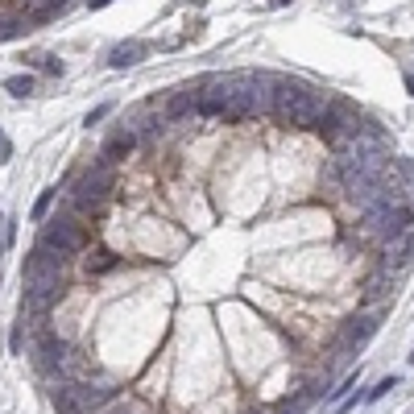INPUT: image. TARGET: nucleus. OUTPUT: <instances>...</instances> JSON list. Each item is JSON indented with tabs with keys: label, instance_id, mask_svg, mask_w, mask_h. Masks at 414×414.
Returning <instances> with one entry per match:
<instances>
[{
	"label": "nucleus",
	"instance_id": "nucleus-9",
	"mask_svg": "<svg viewBox=\"0 0 414 414\" xmlns=\"http://www.w3.org/2000/svg\"><path fill=\"white\" fill-rule=\"evenodd\" d=\"M382 328V315H352L348 323H344V332H340V344H344V352H357L373 332Z\"/></svg>",
	"mask_w": 414,
	"mask_h": 414
},
{
	"label": "nucleus",
	"instance_id": "nucleus-6",
	"mask_svg": "<svg viewBox=\"0 0 414 414\" xmlns=\"http://www.w3.org/2000/svg\"><path fill=\"white\" fill-rule=\"evenodd\" d=\"M66 352H70V344L58 332H37V340L29 344V357H33L37 373H58V365H62Z\"/></svg>",
	"mask_w": 414,
	"mask_h": 414
},
{
	"label": "nucleus",
	"instance_id": "nucleus-24",
	"mask_svg": "<svg viewBox=\"0 0 414 414\" xmlns=\"http://www.w3.org/2000/svg\"><path fill=\"white\" fill-rule=\"evenodd\" d=\"M108 112H112V108H108V104H100V108H91V112H87V120H83V124H100Z\"/></svg>",
	"mask_w": 414,
	"mask_h": 414
},
{
	"label": "nucleus",
	"instance_id": "nucleus-17",
	"mask_svg": "<svg viewBox=\"0 0 414 414\" xmlns=\"http://www.w3.org/2000/svg\"><path fill=\"white\" fill-rule=\"evenodd\" d=\"M311 406V398H307V390L299 394V398H286V402H278V414H307Z\"/></svg>",
	"mask_w": 414,
	"mask_h": 414
},
{
	"label": "nucleus",
	"instance_id": "nucleus-11",
	"mask_svg": "<svg viewBox=\"0 0 414 414\" xmlns=\"http://www.w3.org/2000/svg\"><path fill=\"white\" fill-rule=\"evenodd\" d=\"M133 145H137V133H133V129H116V133L104 141V149H100V162L116 166L120 158H129V153H133Z\"/></svg>",
	"mask_w": 414,
	"mask_h": 414
},
{
	"label": "nucleus",
	"instance_id": "nucleus-14",
	"mask_svg": "<svg viewBox=\"0 0 414 414\" xmlns=\"http://www.w3.org/2000/svg\"><path fill=\"white\" fill-rule=\"evenodd\" d=\"M62 8H66V0H25V17L29 21H50Z\"/></svg>",
	"mask_w": 414,
	"mask_h": 414
},
{
	"label": "nucleus",
	"instance_id": "nucleus-18",
	"mask_svg": "<svg viewBox=\"0 0 414 414\" xmlns=\"http://www.w3.org/2000/svg\"><path fill=\"white\" fill-rule=\"evenodd\" d=\"M29 62H33V66H37V70H41V75H62V62H54V58H50V54H33V58H29Z\"/></svg>",
	"mask_w": 414,
	"mask_h": 414
},
{
	"label": "nucleus",
	"instance_id": "nucleus-4",
	"mask_svg": "<svg viewBox=\"0 0 414 414\" xmlns=\"http://www.w3.org/2000/svg\"><path fill=\"white\" fill-rule=\"evenodd\" d=\"M411 224H414V211L406 203H377V207L365 211L361 236H365V241H390V236L411 232Z\"/></svg>",
	"mask_w": 414,
	"mask_h": 414
},
{
	"label": "nucleus",
	"instance_id": "nucleus-27",
	"mask_svg": "<svg viewBox=\"0 0 414 414\" xmlns=\"http://www.w3.org/2000/svg\"><path fill=\"white\" fill-rule=\"evenodd\" d=\"M270 4H278V8H282V4H290V0H270Z\"/></svg>",
	"mask_w": 414,
	"mask_h": 414
},
{
	"label": "nucleus",
	"instance_id": "nucleus-26",
	"mask_svg": "<svg viewBox=\"0 0 414 414\" xmlns=\"http://www.w3.org/2000/svg\"><path fill=\"white\" fill-rule=\"evenodd\" d=\"M104 4H112V0H91V8H104Z\"/></svg>",
	"mask_w": 414,
	"mask_h": 414
},
{
	"label": "nucleus",
	"instance_id": "nucleus-16",
	"mask_svg": "<svg viewBox=\"0 0 414 414\" xmlns=\"http://www.w3.org/2000/svg\"><path fill=\"white\" fill-rule=\"evenodd\" d=\"M29 29V17H4L0 21V41H12V37H21Z\"/></svg>",
	"mask_w": 414,
	"mask_h": 414
},
{
	"label": "nucleus",
	"instance_id": "nucleus-23",
	"mask_svg": "<svg viewBox=\"0 0 414 414\" xmlns=\"http://www.w3.org/2000/svg\"><path fill=\"white\" fill-rule=\"evenodd\" d=\"M394 386H398V377H386V382H382L377 390H369V402H377V398H386V390H394Z\"/></svg>",
	"mask_w": 414,
	"mask_h": 414
},
{
	"label": "nucleus",
	"instance_id": "nucleus-29",
	"mask_svg": "<svg viewBox=\"0 0 414 414\" xmlns=\"http://www.w3.org/2000/svg\"><path fill=\"white\" fill-rule=\"evenodd\" d=\"M411 361H414V352H411Z\"/></svg>",
	"mask_w": 414,
	"mask_h": 414
},
{
	"label": "nucleus",
	"instance_id": "nucleus-28",
	"mask_svg": "<svg viewBox=\"0 0 414 414\" xmlns=\"http://www.w3.org/2000/svg\"><path fill=\"white\" fill-rule=\"evenodd\" d=\"M0 141H4V133H0Z\"/></svg>",
	"mask_w": 414,
	"mask_h": 414
},
{
	"label": "nucleus",
	"instance_id": "nucleus-15",
	"mask_svg": "<svg viewBox=\"0 0 414 414\" xmlns=\"http://www.w3.org/2000/svg\"><path fill=\"white\" fill-rule=\"evenodd\" d=\"M386 294H394V274H377V278H369V286H365V299H386Z\"/></svg>",
	"mask_w": 414,
	"mask_h": 414
},
{
	"label": "nucleus",
	"instance_id": "nucleus-20",
	"mask_svg": "<svg viewBox=\"0 0 414 414\" xmlns=\"http://www.w3.org/2000/svg\"><path fill=\"white\" fill-rule=\"evenodd\" d=\"M54 195H58V191H41V199L33 203V220H46V211H50V203H54Z\"/></svg>",
	"mask_w": 414,
	"mask_h": 414
},
{
	"label": "nucleus",
	"instance_id": "nucleus-19",
	"mask_svg": "<svg viewBox=\"0 0 414 414\" xmlns=\"http://www.w3.org/2000/svg\"><path fill=\"white\" fill-rule=\"evenodd\" d=\"M8 91H12V95H29V91H33V79H29V75H17V79H8Z\"/></svg>",
	"mask_w": 414,
	"mask_h": 414
},
{
	"label": "nucleus",
	"instance_id": "nucleus-2",
	"mask_svg": "<svg viewBox=\"0 0 414 414\" xmlns=\"http://www.w3.org/2000/svg\"><path fill=\"white\" fill-rule=\"evenodd\" d=\"M21 282H25V294L33 299H62L66 290V278H62V257L50 253L46 245H33L25 253V265H21Z\"/></svg>",
	"mask_w": 414,
	"mask_h": 414
},
{
	"label": "nucleus",
	"instance_id": "nucleus-5",
	"mask_svg": "<svg viewBox=\"0 0 414 414\" xmlns=\"http://www.w3.org/2000/svg\"><path fill=\"white\" fill-rule=\"evenodd\" d=\"M315 129L323 133V141L340 145V141H348V137L361 129V112H357L348 100H328V104H323V116H319Z\"/></svg>",
	"mask_w": 414,
	"mask_h": 414
},
{
	"label": "nucleus",
	"instance_id": "nucleus-12",
	"mask_svg": "<svg viewBox=\"0 0 414 414\" xmlns=\"http://www.w3.org/2000/svg\"><path fill=\"white\" fill-rule=\"evenodd\" d=\"M141 58H145V41H120V46H112L108 66L124 70V66H133V62H141Z\"/></svg>",
	"mask_w": 414,
	"mask_h": 414
},
{
	"label": "nucleus",
	"instance_id": "nucleus-8",
	"mask_svg": "<svg viewBox=\"0 0 414 414\" xmlns=\"http://www.w3.org/2000/svg\"><path fill=\"white\" fill-rule=\"evenodd\" d=\"M382 245H386V249H382V270H386V274H402L414 257V236L402 232V236H390V241H382Z\"/></svg>",
	"mask_w": 414,
	"mask_h": 414
},
{
	"label": "nucleus",
	"instance_id": "nucleus-22",
	"mask_svg": "<svg viewBox=\"0 0 414 414\" xmlns=\"http://www.w3.org/2000/svg\"><path fill=\"white\" fill-rule=\"evenodd\" d=\"M8 344H12V352H21V348H25V319L12 328V340H8Z\"/></svg>",
	"mask_w": 414,
	"mask_h": 414
},
{
	"label": "nucleus",
	"instance_id": "nucleus-3",
	"mask_svg": "<svg viewBox=\"0 0 414 414\" xmlns=\"http://www.w3.org/2000/svg\"><path fill=\"white\" fill-rule=\"evenodd\" d=\"M37 245H46V249L58 253V257H75V253L87 249V220H79L75 211H58L54 220L41 224Z\"/></svg>",
	"mask_w": 414,
	"mask_h": 414
},
{
	"label": "nucleus",
	"instance_id": "nucleus-7",
	"mask_svg": "<svg viewBox=\"0 0 414 414\" xmlns=\"http://www.w3.org/2000/svg\"><path fill=\"white\" fill-rule=\"evenodd\" d=\"M66 390H70V398H75V406L83 414H95L104 411L112 398H116V390L108 386V382H91V377H79V382H66Z\"/></svg>",
	"mask_w": 414,
	"mask_h": 414
},
{
	"label": "nucleus",
	"instance_id": "nucleus-10",
	"mask_svg": "<svg viewBox=\"0 0 414 414\" xmlns=\"http://www.w3.org/2000/svg\"><path fill=\"white\" fill-rule=\"evenodd\" d=\"M195 104H199V83H195V87H174V91L166 95L162 116H166V120H182L187 112H195Z\"/></svg>",
	"mask_w": 414,
	"mask_h": 414
},
{
	"label": "nucleus",
	"instance_id": "nucleus-21",
	"mask_svg": "<svg viewBox=\"0 0 414 414\" xmlns=\"http://www.w3.org/2000/svg\"><path fill=\"white\" fill-rule=\"evenodd\" d=\"M95 414H137V411H133L129 402H116V398H112V402H108L104 411H95Z\"/></svg>",
	"mask_w": 414,
	"mask_h": 414
},
{
	"label": "nucleus",
	"instance_id": "nucleus-1",
	"mask_svg": "<svg viewBox=\"0 0 414 414\" xmlns=\"http://www.w3.org/2000/svg\"><path fill=\"white\" fill-rule=\"evenodd\" d=\"M323 95L299 79H278V95H274V116L282 124H294V129H315L319 116H323Z\"/></svg>",
	"mask_w": 414,
	"mask_h": 414
},
{
	"label": "nucleus",
	"instance_id": "nucleus-13",
	"mask_svg": "<svg viewBox=\"0 0 414 414\" xmlns=\"http://www.w3.org/2000/svg\"><path fill=\"white\" fill-rule=\"evenodd\" d=\"M83 265H87V274H112L120 261H116V253H112V249H104V245H100V249H91V253H87V261H83Z\"/></svg>",
	"mask_w": 414,
	"mask_h": 414
},
{
	"label": "nucleus",
	"instance_id": "nucleus-25",
	"mask_svg": "<svg viewBox=\"0 0 414 414\" xmlns=\"http://www.w3.org/2000/svg\"><path fill=\"white\" fill-rule=\"evenodd\" d=\"M406 87H411V95H414V70H411V75H406Z\"/></svg>",
	"mask_w": 414,
	"mask_h": 414
}]
</instances>
